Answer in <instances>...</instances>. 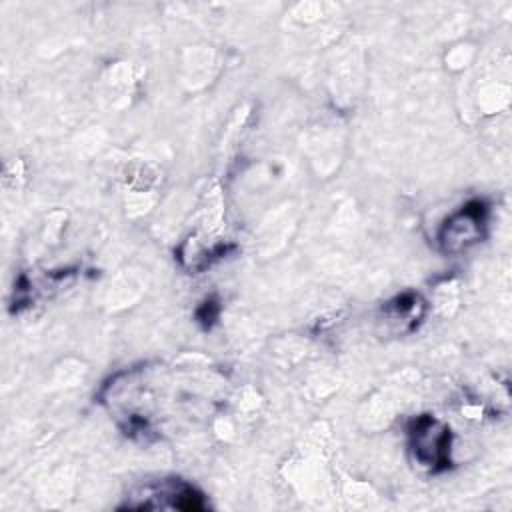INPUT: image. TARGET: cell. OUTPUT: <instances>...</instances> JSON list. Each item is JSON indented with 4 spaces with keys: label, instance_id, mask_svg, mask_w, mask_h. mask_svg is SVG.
<instances>
[{
    "label": "cell",
    "instance_id": "1",
    "mask_svg": "<svg viewBox=\"0 0 512 512\" xmlns=\"http://www.w3.org/2000/svg\"><path fill=\"white\" fill-rule=\"evenodd\" d=\"M408 438H410V450L414 454V460L422 468L430 472H440L450 466L452 432L442 420L430 414L418 416L410 424Z\"/></svg>",
    "mask_w": 512,
    "mask_h": 512
},
{
    "label": "cell",
    "instance_id": "2",
    "mask_svg": "<svg viewBox=\"0 0 512 512\" xmlns=\"http://www.w3.org/2000/svg\"><path fill=\"white\" fill-rule=\"evenodd\" d=\"M486 204L482 200H472L464 204L456 214H452L440 228L438 242L446 252H460L476 244L484 236L486 228Z\"/></svg>",
    "mask_w": 512,
    "mask_h": 512
}]
</instances>
